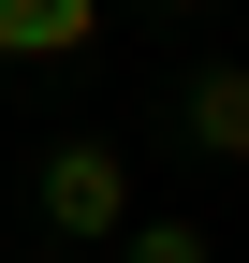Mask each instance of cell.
I'll use <instances>...</instances> for the list:
<instances>
[{"mask_svg":"<svg viewBox=\"0 0 249 263\" xmlns=\"http://www.w3.org/2000/svg\"><path fill=\"white\" fill-rule=\"evenodd\" d=\"M117 263H220V234H205V219H117Z\"/></svg>","mask_w":249,"mask_h":263,"instance_id":"277c9868","label":"cell"},{"mask_svg":"<svg viewBox=\"0 0 249 263\" xmlns=\"http://www.w3.org/2000/svg\"><path fill=\"white\" fill-rule=\"evenodd\" d=\"M191 161H249V59H191V88H162Z\"/></svg>","mask_w":249,"mask_h":263,"instance_id":"7a4b0ae2","label":"cell"},{"mask_svg":"<svg viewBox=\"0 0 249 263\" xmlns=\"http://www.w3.org/2000/svg\"><path fill=\"white\" fill-rule=\"evenodd\" d=\"M103 44V0H0V59L44 73V59H88Z\"/></svg>","mask_w":249,"mask_h":263,"instance_id":"3957f363","label":"cell"},{"mask_svg":"<svg viewBox=\"0 0 249 263\" xmlns=\"http://www.w3.org/2000/svg\"><path fill=\"white\" fill-rule=\"evenodd\" d=\"M147 15H220V0H147Z\"/></svg>","mask_w":249,"mask_h":263,"instance_id":"5b68a950","label":"cell"},{"mask_svg":"<svg viewBox=\"0 0 249 263\" xmlns=\"http://www.w3.org/2000/svg\"><path fill=\"white\" fill-rule=\"evenodd\" d=\"M29 219H44L59 249H117V219H132V161H117L103 132L44 146V161H29Z\"/></svg>","mask_w":249,"mask_h":263,"instance_id":"6da1fadb","label":"cell"}]
</instances>
